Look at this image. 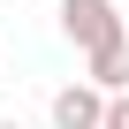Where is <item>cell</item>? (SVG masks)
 <instances>
[{"instance_id": "cell-1", "label": "cell", "mask_w": 129, "mask_h": 129, "mask_svg": "<svg viewBox=\"0 0 129 129\" xmlns=\"http://www.w3.org/2000/svg\"><path fill=\"white\" fill-rule=\"evenodd\" d=\"M61 38L76 53H99V46L121 38V8L114 0H61Z\"/></svg>"}, {"instance_id": "cell-2", "label": "cell", "mask_w": 129, "mask_h": 129, "mask_svg": "<svg viewBox=\"0 0 129 129\" xmlns=\"http://www.w3.org/2000/svg\"><path fill=\"white\" fill-rule=\"evenodd\" d=\"M46 121H53V129H99V121H106V91H99L91 76L61 84V91L46 99Z\"/></svg>"}, {"instance_id": "cell-3", "label": "cell", "mask_w": 129, "mask_h": 129, "mask_svg": "<svg viewBox=\"0 0 129 129\" xmlns=\"http://www.w3.org/2000/svg\"><path fill=\"white\" fill-rule=\"evenodd\" d=\"M84 76H91L99 91H129V30H121L114 46H99V53H84Z\"/></svg>"}, {"instance_id": "cell-4", "label": "cell", "mask_w": 129, "mask_h": 129, "mask_svg": "<svg viewBox=\"0 0 129 129\" xmlns=\"http://www.w3.org/2000/svg\"><path fill=\"white\" fill-rule=\"evenodd\" d=\"M99 129H129V91H106V121Z\"/></svg>"}, {"instance_id": "cell-5", "label": "cell", "mask_w": 129, "mask_h": 129, "mask_svg": "<svg viewBox=\"0 0 129 129\" xmlns=\"http://www.w3.org/2000/svg\"><path fill=\"white\" fill-rule=\"evenodd\" d=\"M0 129H23V121H0Z\"/></svg>"}, {"instance_id": "cell-6", "label": "cell", "mask_w": 129, "mask_h": 129, "mask_svg": "<svg viewBox=\"0 0 129 129\" xmlns=\"http://www.w3.org/2000/svg\"><path fill=\"white\" fill-rule=\"evenodd\" d=\"M0 69H8V53H0Z\"/></svg>"}]
</instances>
